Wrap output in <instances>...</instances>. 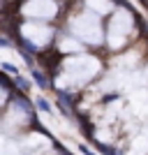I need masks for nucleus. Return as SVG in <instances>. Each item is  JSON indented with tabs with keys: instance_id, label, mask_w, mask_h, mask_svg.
I'll list each match as a JSON object with an SVG mask.
<instances>
[{
	"instance_id": "obj_1",
	"label": "nucleus",
	"mask_w": 148,
	"mask_h": 155,
	"mask_svg": "<svg viewBox=\"0 0 148 155\" xmlns=\"http://www.w3.org/2000/svg\"><path fill=\"white\" fill-rule=\"evenodd\" d=\"M132 23H134V21H132L127 9H120V12L113 16L111 28H109V44L113 46V49L125 44V37H127V32L132 30Z\"/></svg>"
},
{
	"instance_id": "obj_6",
	"label": "nucleus",
	"mask_w": 148,
	"mask_h": 155,
	"mask_svg": "<svg viewBox=\"0 0 148 155\" xmlns=\"http://www.w3.org/2000/svg\"><path fill=\"white\" fill-rule=\"evenodd\" d=\"M0 86H2V88H12V79L7 77V74H2V72H0Z\"/></svg>"
},
{
	"instance_id": "obj_2",
	"label": "nucleus",
	"mask_w": 148,
	"mask_h": 155,
	"mask_svg": "<svg viewBox=\"0 0 148 155\" xmlns=\"http://www.w3.org/2000/svg\"><path fill=\"white\" fill-rule=\"evenodd\" d=\"M88 7H93L95 12H100V14H107L111 9V0H88Z\"/></svg>"
},
{
	"instance_id": "obj_9",
	"label": "nucleus",
	"mask_w": 148,
	"mask_h": 155,
	"mask_svg": "<svg viewBox=\"0 0 148 155\" xmlns=\"http://www.w3.org/2000/svg\"><path fill=\"white\" fill-rule=\"evenodd\" d=\"M79 150H81V153H84V155H95V153H93V150L88 148V146H79Z\"/></svg>"
},
{
	"instance_id": "obj_4",
	"label": "nucleus",
	"mask_w": 148,
	"mask_h": 155,
	"mask_svg": "<svg viewBox=\"0 0 148 155\" xmlns=\"http://www.w3.org/2000/svg\"><path fill=\"white\" fill-rule=\"evenodd\" d=\"M14 86H16V88H21V93H28V91H30V81H28L26 77H21V74H16V77H14Z\"/></svg>"
},
{
	"instance_id": "obj_5",
	"label": "nucleus",
	"mask_w": 148,
	"mask_h": 155,
	"mask_svg": "<svg viewBox=\"0 0 148 155\" xmlns=\"http://www.w3.org/2000/svg\"><path fill=\"white\" fill-rule=\"evenodd\" d=\"M35 107H37L39 111H44V114H51V104L46 102L44 97H37V100H35Z\"/></svg>"
},
{
	"instance_id": "obj_8",
	"label": "nucleus",
	"mask_w": 148,
	"mask_h": 155,
	"mask_svg": "<svg viewBox=\"0 0 148 155\" xmlns=\"http://www.w3.org/2000/svg\"><path fill=\"white\" fill-rule=\"evenodd\" d=\"M7 46H12V44H9V39L0 35V49H7Z\"/></svg>"
},
{
	"instance_id": "obj_3",
	"label": "nucleus",
	"mask_w": 148,
	"mask_h": 155,
	"mask_svg": "<svg viewBox=\"0 0 148 155\" xmlns=\"http://www.w3.org/2000/svg\"><path fill=\"white\" fill-rule=\"evenodd\" d=\"M32 81H35L39 88H49V79L44 77V72H39V70H32Z\"/></svg>"
},
{
	"instance_id": "obj_7",
	"label": "nucleus",
	"mask_w": 148,
	"mask_h": 155,
	"mask_svg": "<svg viewBox=\"0 0 148 155\" xmlns=\"http://www.w3.org/2000/svg\"><path fill=\"white\" fill-rule=\"evenodd\" d=\"M0 67H2L5 72H9V74H19V70H16L14 65H9V63H0Z\"/></svg>"
}]
</instances>
